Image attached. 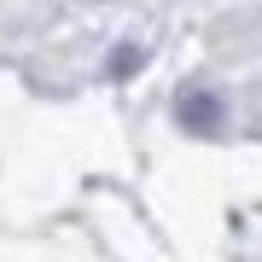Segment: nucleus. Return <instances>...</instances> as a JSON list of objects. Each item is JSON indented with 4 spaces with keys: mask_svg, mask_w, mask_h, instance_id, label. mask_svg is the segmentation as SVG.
<instances>
[{
    "mask_svg": "<svg viewBox=\"0 0 262 262\" xmlns=\"http://www.w3.org/2000/svg\"><path fill=\"white\" fill-rule=\"evenodd\" d=\"M198 99H204V94H198ZM181 117H187L192 128H215V105H210V99H204V105H181Z\"/></svg>",
    "mask_w": 262,
    "mask_h": 262,
    "instance_id": "obj_1",
    "label": "nucleus"
}]
</instances>
